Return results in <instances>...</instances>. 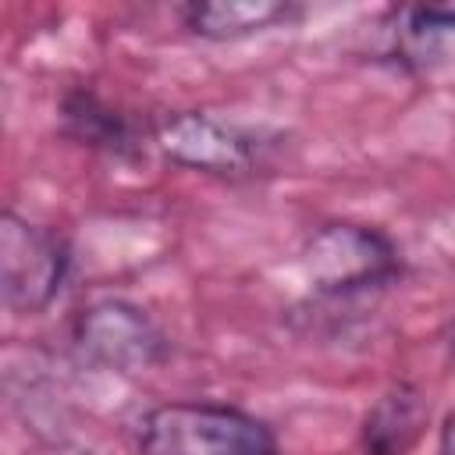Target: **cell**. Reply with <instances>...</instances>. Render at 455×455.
<instances>
[{
	"mask_svg": "<svg viewBox=\"0 0 455 455\" xmlns=\"http://www.w3.org/2000/svg\"><path fill=\"white\" fill-rule=\"evenodd\" d=\"M444 455H455V419H451V427L444 434Z\"/></svg>",
	"mask_w": 455,
	"mask_h": 455,
	"instance_id": "10",
	"label": "cell"
},
{
	"mask_svg": "<svg viewBox=\"0 0 455 455\" xmlns=\"http://www.w3.org/2000/svg\"><path fill=\"white\" fill-rule=\"evenodd\" d=\"M185 25L206 39H238L274 21L288 18V4L281 0H213V4H185Z\"/></svg>",
	"mask_w": 455,
	"mask_h": 455,
	"instance_id": "8",
	"label": "cell"
},
{
	"mask_svg": "<svg viewBox=\"0 0 455 455\" xmlns=\"http://www.w3.org/2000/svg\"><path fill=\"white\" fill-rule=\"evenodd\" d=\"M139 455H277V441L235 405L164 402L139 419Z\"/></svg>",
	"mask_w": 455,
	"mask_h": 455,
	"instance_id": "1",
	"label": "cell"
},
{
	"mask_svg": "<svg viewBox=\"0 0 455 455\" xmlns=\"http://www.w3.org/2000/svg\"><path fill=\"white\" fill-rule=\"evenodd\" d=\"M306 274L320 291H355L395 274V249L384 235L359 224H323L309 235L302 252Z\"/></svg>",
	"mask_w": 455,
	"mask_h": 455,
	"instance_id": "5",
	"label": "cell"
},
{
	"mask_svg": "<svg viewBox=\"0 0 455 455\" xmlns=\"http://www.w3.org/2000/svg\"><path fill=\"white\" fill-rule=\"evenodd\" d=\"M68 245L57 231L4 210L0 217V295L11 313H43L64 277H68Z\"/></svg>",
	"mask_w": 455,
	"mask_h": 455,
	"instance_id": "2",
	"label": "cell"
},
{
	"mask_svg": "<svg viewBox=\"0 0 455 455\" xmlns=\"http://www.w3.org/2000/svg\"><path fill=\"white\" fill-rule=\"evenodd\" d=\"M427 427V402L412 384L387 387L363 419V455H405Z\"/></svg>",
	"mask_w": 455,
	"mask_h": 455,
	"instance_id": "6",
	"label": "cell"
},
{
	"mask_svg": "<svg viewBox=\"0 0 455 455\" xmlns=\"http://www.w3.org/2000/svg\"><path fill=\"white\" fill-rule=\"evenodd\" d=\"M60 117H64V132L71 139H78L82 146L107 149V153H132L135 149V132H132L128 117L117 114L114 107H107L89 89H71L60 103Z\"/></svg>",
	"mask_w": 455,
	"mask_h": 455,
	"instance_id": "7",
	"label": "cell"
},
{
	"mask_svg": "<svg viewBox=\"0 0 455 455\" xmlns=\"http://www.w3.org/2000/svg\"><path fill=\"white\" fill-rule=\"evenodd\" d=\"M412 21V32H444L455 28V4H434V7H416L405 14Z\"/></svg>",
	"mask_w": 455,
	"mask_h": 455,
	"instance_id": "9",
	"label": "cell"
},
{
	"mask_svg": "<svg viewBox=\"0 0 455 455\" xmlns=\"http://www.w3.org/2000/svg\"><path fill=\"white\" fill-rule=\"evenodd\" d=\"M149 132L167 160L203 174L242 178L259 164V142L252 132L203 110H167L149 124Z\"/></svg>",
	"mask_w": 455,
	"mask_h": 455,
	"instance_id": "3",
	"label": "cell"
},
{
	"mask_svg": "<svg viewBox=\"0 0 455 455\" xmlns=\"http://www.w3.org/2000/svg\"><path fill=\"white\" fill-rule=\"evenodd\" d=\"M71 341L89 363L117 370V373L149 370L167 355L164 331L139 306L121 302V299L85 306L75 316Z\"/></svg>",
	"mask_w": 455,
	"mask_h": 455,
	"instance_id": "4",
	"label": "cell"
}]
</instances>
